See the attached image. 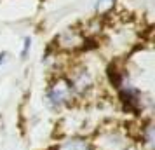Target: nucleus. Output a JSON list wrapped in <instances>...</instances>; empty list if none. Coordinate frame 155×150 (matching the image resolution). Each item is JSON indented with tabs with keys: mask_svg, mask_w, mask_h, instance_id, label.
<instances>
[{
	"mask_svg": "<svg viewBox=\"0 0 155 150\" xmlns=\"http://www.w3.org/2000/svg\"><path fill=\"white\" fill-rule=\"evenodd\" d=\"M73 91H71L70 80L66 77H58L49 84L47 91H45V100L51 110H63L64 107H68L73 100Z\"/></svg>",
	"mask_w": 155,
	"mask_h": 150,
	"instance_id": "f257e3e1",
	"label": "nucleus"
},
{
	"mask_svg": "<svg viewBox=\"0 0 155 150\" xmlns=\"http://www.w3.org/2000/svg\"><path fill=\"white\" fill-rule=\"evenodd\" d=\"M119 100L122 108L129 112L133 115H140V112L143 110V96H141V91L138 87L131 86V84H126L124 87L119 89Z\"/></svg>",
	"mask_w": 155,
	"mask_h": 150,
	"instance_id": "f03ea898",
	"label": "nucleus"
},
{
	"mask_svg": "<svg viewBox=\"0 0 155 150\" xmlns=\"http://www.w3.org/2000/svg\"><path fill=\"white\" fill-rule=\"evenodd\" d=\"M68 80H70V86H71L73 94H77V96H84V94H87L92 89V86H94L92 75L89 73L87 68H77Z\"/></svg>",
	"mask_w": 155,
	"mask_h": 150,
	"instance_id": "7ed1b4c3",
	"label": "nucleus"
},
{
	"mask_svg": "<svg viewBox=\"0 0 155 150\" xmlns=\"http://www.w3.org/2000/svg\"><path fill=\"white\" fill-rule=\"evenodd\" d=\"M52 150H94L92 143L82 136H70L63 142H59Z\"/></svg>",
	"mask_w": 155,
	"mask_h": 150,
	"instance_id": "20e7f679",
	"label": "nucleus"
},
{
	"mask_svg": "<svg viewBox=\"0 0 155 150\" xmlns=\"http://www.w3.org/2000/svg\"><path fill=\"white\" fill-rule=\"evenodd\" d=\"M140 140L148 150L153 148L155 133H153V124H152V122H147V124H143L140 128Z\"/></svg>",
	"mask_w": 155,
	"mask_h": 150,
	"instance_id": "39448f33",
	"label": "nucleus"
},
{
	"mask_svg": "<svg viewBox=\"0 0 155 150\" xmlns=\"http://www.w3.org/2000/svg\"><path fill=\"white\" fill-rule=\"evenodd\" d=\"M108 80H110V84H112L115 89H120V87L126 86V73L124 72H120L115 65L112 66H108Z\"/></svg>",
	"mask_w": 155,
	"mask_h": 150,
	"instance_id": "423d86ee",
	"label": "nucleus"
},
{
	"mask_svg": "<svg viewBox=\"0 0 155 150\" xmlns=\"http://www.w3.org/2000/svg\"><path fill=\"white\" fill-rule=\"evenodd\" d=\"M30 47H31V38L30 37H26L25 38V42H23V49H21V58H25L26 54H28Z\"/></svg>",
	"mask_w": 155,
	"mask_h": 150,
	"instance_id": "0eeeda50",
	"label": "nucleus"
},
{
	"mask_svg": "<svg viewBox=\"0 0 155 150\" xmlns=\"http://www.w3.org/2000/svg\"><path fill=\"white\" fill-rule=\"evenodd\" d=\"M5 59H7V52H0V66L5 63Z\"/></svg>",
	"mask_w": 155,
	"mask_h": 150,
	"instance_id": "6e6552de",
	"label": "nucleus"
},
{
	"mask_svg": "<svg viewBox=\"0 0 155 150\" xmlns=\"http://www.w3.org/2000/svg\"><path fill=\"white\" fill-rule=\"evenodd\" d=\"M98 2H103V0H98Z\"/></svg>",
	"mask_w": 155,
	"mask_h": 150,
	"instance_id": "1a4fd4ad",
	"label": "nucleus"
}]
</instances>
